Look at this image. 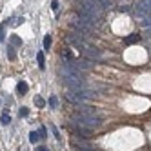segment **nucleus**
Returning a JSON list of instances; mask_svg holds the SVG:
<instances>
[{
    "label": "nucleus",
    "instance_id": "f257e3e1",
    "mask_svg": "<svg viewBox=\"0 0 151 151\" xmlns=\"http://www.w3.org/2000/svg\"><path fill=\"white\" fill-rule=\"evenodd\" d=\"M71 120L86 126L88 129H96V127L102 126V116H89V115H84V113H78V111L73 115Z\"/></svg>",
    "mask_w": 151,
    "mask_h": 151
},
{
    "label": "nucleus",
    "instance_id": "f03ea898",
    "mask_svg": "<svg viewBox=\"0 0 151 151\" xmlns=\"http://www.w3.org/2000/svg\"><path fill=\"white\" fill-rule=\"evenodd\" d=\"M135 13H137V20L142 22V20L151 17V0H140L135 6Z\"/></svg>",
    "mask_w": 151,
    "mask_h": 151
},
{
    "label": "nucleus",
    "instance_id": "7ed1b4c3",
    "mask_svg": "<svg viewBox=\"0 0 151 151\" xmlns=\"http://www.w3.org/2000/svg\"><path fill=\"white\" fill-rule=\"evenodd\" d=\"M80 51H82V55L88 57L89 60H102V58H104V55H102L99 49L93 47V46H88V44H84V47H82Z\"/></svg>",
    "mask_w": 151,
    "mask_h": 151
},
{
    "label": "nucleus",
    "instance_id": "20e7f679",
    "mask_svg": "<svg viewBox=\"0 0 151 151\" xmlns=\"http://www.w3.org/2000/svg\"><path fill=\"white\" fill-rule=\"evenodd\" d=\"M71 24H73L75 29H78V33H91V31H93V26L89 22H86V20H82L80 17L78 18H73Z\"/></svg>",
    "mask_w": 151,
    "mask_h": 151
},
{
    "label": "nucleus",
    "instance_id": "39448f33",
    "mask_svg": "<svg viewBox=\"0 0 151 151\" xmlns=\"http://www.w3.org/2000/svg\"><path fill=\"white\" fill-rule=\"evenodd\" d=\"M78 113H84V115H89V116H100V111L96 107H91V106H86V104H80L77 107Z\"/></svg>",
    "mask_w": 151,
    "mask_h": 151
},
{
    "label": "nucleus",
    "instance_id": "423d86ee",
    "mask_svg": "<svg viewBox=\"0 0 151 151\" xmlns=\"http://www.w3.org/2000/svg\"><path fill=\"white\" fill-rule=\"evenodd\" d=\"M69 64H71V66H75L78 71H88V69H91V66H93L89 60H69Z\"/></svg>",
    "mask_w": 151,
    "mask_h": 151
},
{
    "label": "nucleus",
    "instance_id": "0eeeda50",
    "mask_svg": "<svg viewBox=\"0 0 151 151\" xmlns=\"http://www.w3.org/2000/svg\"><path fill=\"white\" fill-rule=\"evenodd\" d=\"M71 126H73V129H75V133L82 135L84 138H89V135H91V129H88L86 126H82V124H78V122H73Z\"/></svg>",
    "mask_w": 151,
    "mask_h": 151
},
{
    "label": "nucleus",
    "instance_id": "6e6552de",
    "mask_svg": "<svg viewBox=\"0 0 151 151\" xmlns=\"http://www.w3.org/2000/svg\"><path fill=\"white\" fill-rule=\"evenodd\" d=\"M137 42H140V35H137V33H133V35H129V37L124 38V44H127V46L137 44Z\"/></svg>",
    "mask_w": 151,
    "mask_h": 151
},
{
    "label": "nucleus",
    "instance_id": "1a4fd4ad",
    "mask_svg": "<svg viewBox=\"0 0 151 151\" xmlns=\"http://www.w3.org/2000/svg\"><path fill=\"white\" fill-rule=\"evenodd\" d=\"M27 89H29V86H27V82H24V80H20V82L17 84V91H18L20 95H26V93H27Z\"/></svg>",
    "mask_w": 151,
    "mask_h": 151
},
{
    "label": "nucleus",
    "instance_id": "9d476101",
    "mask_svg": "<svg viewBox=\"0 0 151 151\" xmlns=\"http://www.w3.org/2000/svg\"><path fill=\"white\" fill-rule=\"evenodd\" d=\"M9 44L15 46V47H20V46H22V38L17 37V35H11V37H9Z\"/></svg>",
    "mask_w": 151,
    "mask_h": 151
},
{
    "label": "nucleus",
    "instance_id": "9b49d317",
    "mask_svg": "<svg viewBox=\"0 0 151 151\" xmlns=\"http://www.w3.org/2000/svg\"><path fill=\"white\" fill-rule=\"evenodd\" d=\"M37 62H38V68H40V69L46 68V58H44V53H42V51L37 53Z\"/></svg>",
    "mask_w": 151,
    "mask_h": 151
},
{
    "label": "nucleus",
    "instance_id": "f8f14e48",
    "mask_svg": "<svg viewBox=\"0 0 151 151\" xmlns=\"http://www.w3.org/2000/svg\"><path fill=\"white\" fill-rule=\"evenodd\" d=\"M38 140H40L38 131H31V133H29V142H31V144H38Z\"/></svg>",
    "mask_w": 151,
    "mask_h": 151
},
{
    "label": "nucleus",
    "instance_id": "ddd939ff",
    "mask_svg": "<svg viewBox=\"0 0 151 151\" xmlns=\"http://www.w3.org/2000/svg\"><path fill=\"white\" fill-rule=\"evenodd\" d=\"M7 57H9V60H15V58H17V53H15V46H11V44L7 46Z\"/></svg>",
    "mask_w": 151,
    "mask_h": 151
},
{
    "label": "nucleus",
    "instance_id": "4468645a",
    "mask_svg": "<svg viewBox=\"0 0 151 151\" xmlns=\"http://www.w3.org/2000/svg\"><path fill=\"white\" fill-rule=\"evenodd\" d=\"M49 106L53 107V109H57V107H58V99H57L55 95H51V96H49Z\"/></svg>",
    "mask_w": 151,
    "mask_h": 151
},
{
    "label": "nucleus",
    "instance_id": "2eb2a0df",
    "mask_svg": "<svg viewBox=\"0 0 151 151\" xmlns=\"http://www.w3.org/2000/svg\"><path fill=\"white\" fill-rule=\"evenodd\" d=\"M0 122H2V126H7L9 122H11V116H9V113H4L2 118H0Z\"/></svg>",
    "mask_w": 151,
    "mask_h": 151
},
{
    "label": "nucleus",
    "instance_id": "dca6fc26",
    "mask_svg": "<svg viewBox=\"0 0 151 151\" xmlns=\"http://www.w3.org/2000/svg\"><path fill=\"white\" fill-rule=\"evenodd\" d=\"M49 47H51V35H46L44 37V49L49 51Z\"/></svg>",
    "mask_w": 151,
    "mask_h": 151
},
{
    "label": "nucleus",
    "instance_id": "f3484780",
    "mask_svg": "<svg viewBox=\"0 0 151 151\" xmlns=\"http://www.w3.org/2000/svg\"><path fill=\"white\" fill-rule=\"evenodd\" d=\"M35 106L37 107H44L46 106V100L42 99V96H35Z\"/></svg>",
    "mask_w": 151,
    "mask_h": 151
},
{
    "label": "nucleus",
    "instance_id": "a211bd4d",
    "mask_svg": "<svg viewBox=\"0 0 151 151\" xmlns=\"http://www.w3.org/2000/svg\"><path fill=\"white\" fill-rule=\"evenodd\" d=\"M27 115H29V109H27V107H20L18 116H27Z\"/></svg>",
    "mask_w": 151,
    "mask_h": 151
},
{
    "label": "nucleus",
    "instance_id": "6ab92c4d",
    "mask_svg": "<svg viewBox=\"0 0 151 151\" xmlns=\"http://www.w3.org/2000/svg\"><path fill=\"white\" fill-rule=\"evenodd\" d=\"M96 2H99V4H100V6H102L104 9H106V7H109V6H111V2H109V0H96Z\"/></svg>",
    "mask_w": 151,
    "mask_h": 151
},
{
    "label": "nucleus",
    "instance_id": "aec40b11",
    "mask_svg": "<svg viewBox=\"0 0 151 151\" xmlns=\"http://www.w3.org/2000/svg\"><path fill=\"white\" fill-rule=\"evenodd\" d=\"M38 135H40V138H46V137H47V131H46V127H44V126L38 129Z\"/></svg>",
    "mask_w": 151,
    "mask_h": 151
},
{
    "label": "nucleus",
    "instance_id": "412c9836",
    "mask_svg": "<svg viewBox=\"0 0 151 151\" xmlns=\"http://www.w3.org/2000/svg\"><path fill=\"white\" fill-rule=\"evenodd\" d=\"M51 129H53V133H55V138H57V140H60V133H58V129H57L55 126H51Z\"/></svg>",
    "mask_w": 151,
    "mask_h": 151
},
{
    "label": "nucleus",
    "instance_id": "4be33fe9",
    "mask_svg": "<svg viewBox=\"0 0 151 151\" xmlns=\"http://www.w3.org/2000/svg\"><path fill=\"white\" fill-rule=\"evenodd\" d=\"M4 27H6L4 24H0V42L4 40Z\"/></svg>",
    "mask_w": 151,
    "mask_h": 151
},
{
    "label": "nucleus",
    "instance_id": "5701e85b",
    "mask_svg": "<svg viewBox=\"0 0 151 151\" xmlns=\"http://www.w3.org/2000/svg\"><path fill=\"white\" fill-rule=\"evenodd\" d=\"M51 7H53V11H58V2H57V0L51 2Z\"/></svg>",
    "mask_w": 151,
    "mask_h": 151
},
{
    "label": "nucleus",
    "instance_id": "b1692460",
    "mask_svg": "<svg viewBox=\"0 0 151 151\" xmlns=\"http://www.w3.org/2000/svg\"><path fill=\"white\" fill-rule=\"evenodd\" d=\"M35 151H49V149H47V147H42V146H38Z\"/></svg>",
    "mask_w": 151,
    "mask_h": 151
},
{
    "label": "nucleus",
    "instance_id": "393cba45",
    "mask_svg": "<svg viewBox=\"0 0 151 151\" xmlns=\"http://www.w3.org/2000/svg\"><path fill=\"white\" fill-rule=\"evenodd\" d=\"M146 33H147V35H149V38H151V27H149V29H146Z\"/></svg>",
    "mask_w": 151,
    "mask_h": 151
},
{
    "label": "nucleus",
    "instance_id": "a878e982",
    "mask_svg": "<svg viewBox=\"0 0 151 151\" xmlns=\"http://www.w3.org/2000/svg\"><path fill=\"white\" fill-rule=\"evenodd\" d=\"M77 151H93V149H82V147H78Z\"/></svg>",
    "mask_w": 151,
    "mask_h": 151
},
{
    "label": "nucleus",
    "instance_id": "bb28decb",
    "mask_svg": "<svg viewBox=\"0 0 151 151\" xmlns=\"http://www.w3.org/2000/svg\"><path fill=\"white\" fill-rule=\"evenodd\" d=\"M0 104H2V100H0Z\"/></svg>",
    "mask_w": 151,
    "mask_h": 151
},
{
    "label": "nucleus",
    "instance_id": "cd10ccee",
    "mask_svg": "<svg viewBox=\"0 0 151 151\" xmlns=\"http://www.w3.org/2000/svg\"><path fill=\"white\" fill-rule=\"evenodd\" d=\"M149 40H151V38H149Z\"/></svg>",
    "mask_w": 151,
    "mask_h": 151
}]
</instances>
